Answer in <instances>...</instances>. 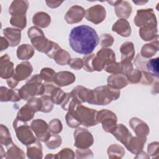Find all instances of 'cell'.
<instances>
[{
  "label": "cell",
  "mask_w": 159,
  "mask_h": 159,
  "mask_svg": "<svg viewBox=\"0 0 159 159\" xmlns=\"http://www.w3.org/2000/svg\"><path fill=\"white\" fill-rule=\"evenodd\" d=\"M1 77L9 79L13 75V63L9 61V56L6 54L1 57Z\"/></svg>",
  "instance_id": "2"
},
{
  "label": "cell",
  "mask_w": 159,
  "mask_h": 159,
  "mask_svg": "<svg viewBox=\"0 0 159 159\" xmlns=\"http://www.w3.org/2000/svg\"><path fill=\"white\" fill-rule=\"evenodd\" d=\"M8 45H9V43L6 40V39L3 37H1V50L2 51L4 49L7 48Z\"/></svg>",
  "instance_id": "7"
},
{
  "label": "cell",
  "mask_w": 159,
  "mask_h": 159,
  "mask_svg": "<svg viewBox=\"0 0 159 159\" xmlns=\"http://www.w3.org/2000/svg\"><path fill=\"white\" fill-rule=\"evenodd\" d=\"M158 58H157L155 59L151 60L147 65V68L148 71H150L153 74L155 73L156 76H158Z\"/></svg>",
  "instance_id": "6"
},
{
  "label": "cell",
  "mask_w": 159,
  "mask_h": 159,
  "mask_svg": "<svg viewBox=\"0 0 159 159\" xmlns=\"http://www.w3.org/2000/svg\"><path fill=\"white\" fill-rule=\"evenodd\" d=\"M1 145H9L12 143L10 133L7 128L4 125H1Z\"/></svg>",
  "instance_id": "5"
},
{
  "label": "cell",
  "mask_w": 159,
  "mask_h": 159,
  "mask_svg": "<svg viewBox=\"0 0 159 159\" xmlns=\"http://www.w3.org/2000/svg\"><path fill=\"white\" fill-rule=\"evenodd\" d=\"M69 45L75 52L81 55H89L99 43L96 30L90 26L81 25L73 28L68 37Z\"/></svg>",
  "instance_id": "1"
},
{
  "label": "cell",
  "mask_w": 159,
  "mask_h": 159,
  "mask_svg": "<svg viewBox=\"0 0 159 159\" xmlns=\"http://www.w3.org/2000/svg\"><path fill=\"white\" fill-rule=\"evenodd\" d=\"M3 34L9 42V45L14 47L18 44L20 39V31L12 28L4 29Z\"/></svg>",
  "instance_id": "3"
},
{
  "label": "cell",
  "mask_w": 159,
  "mask_h": 159,
  "mask_svg": "<svg viewBox=\"0 0 159 159\" xmlns=\"http://www.w3.org/2000/svg\"><path fill=\"white\" fill-rule=\"evenodd\" d=\"M1 101H17L19 100V98L16 94V93L12 89H8L4 86L1 87Z\"/></svg>",
  "instance_id": "4"
}]
</instances>
